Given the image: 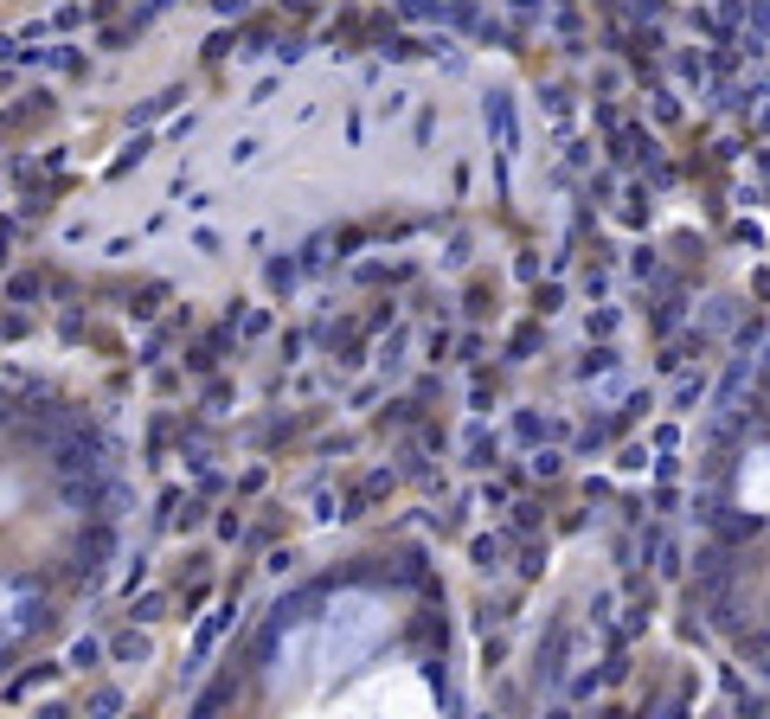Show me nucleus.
<instances>
[{"label":"nucleus","mask_w":770,"mask_h":719,"mask_svg":"<svg viewBox=\"0 0 770 719\" xmlns=\"http://www.w3.org/2000/svg\"><path fill=\"white\" fill-rule=\"evenodd\" d=\"M385 636V617H379V604L373 597H334V611H328V636H321V668H347V662H359L373 643Z\"/></svg>","instance_id":"f257e3e1"}]
</instances>
